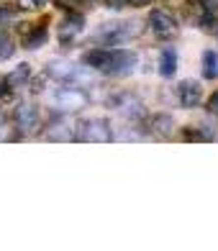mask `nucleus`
<instances>
[{
  "instance_id": "nucleus-1",
  "label": "nucleus",
  "mask_w": 218,
  "mask_h": 251,
  "mask_svg": "<svg viewBox=\"0 0 218 251\" xmlns=\"http://www.w3.org/2000/svg\"><path fill=\"white\" fill-rule=\"evenodd\" d=\"M82 64L108 77H129L139 67V54L126 49H90L82 56Z\"/></svg>"
},
{
  "instance_id": "nucleus-2",
  "label": "nucleus",
  "mask_w": 218,
  "mask_h": 251,
  "mask_svg": "<svg viewBox=\"0 0 218 251\" xmlns=\"http://www.w3.org/2000/svg\"><path fill=\"white\" fill-rule=\"evenodd\" d=\"M47 75L62 85H72V87H85L95 79V75H90L85 67H80L77 62H67V59H56L47 67Z\"/></svg>"
},
{
  "instance_id": "nucleus-3",
  "label": "nucleus",
  "mask_w": 218,
  "mask_h": 251,
  "mask_svg": "<svg viewBox=\"0 0 218 251\" xmlns=\"http://www.w3.org/2000/svg\"><path fill=\"white\" fill-rule=\"evenodd\" d=\"M139 28H141L139 21H113V24H103L98 28L95 41H100L103 47H113V44H121L126 39L136 36Z\"/></svg>"
},
{
  "instance_id": "nucleus-4",
  "label": "nucleus",
  "mask_w": 218,
  "mask_h": 251,
  "mask_svg": "<svg viewBox=\"0 0 218 251\" xmlns=\"http://www.w3.org/2000/svg\"><path fill=\"white\" fill-rule=\"evenodd\" d=\"M108 105L116 113H121V118H126V121H144V116H146L144 102L131 93H116L108 100Z\"/></svg>"
},
{
  "instance_id": "nucleus-5",
  "label": "nucleus",
  "mask_w": 218,
  "mask_h": 251,
  "mask_svg": "<svg viewBox=\"0 0 218 251\" xmlns=\"http://www.w3.org/2000/svg\"><path fill=\"white\" fill-rule=\"evenodd\" d=\"M87 102L82 87H64V90H56V93H52V105L59 108L62 113H75L80 110Z\"/></svg>"
},
{
  "instance_id": "nucleus-6",
  "label": "nucleus",
  "mask_w": 218,
  "mask_h": 251,
  "mask_svg": "<svg viewBox=\"0 0 218 251\" xmlns=\"http://www.w3.org/2000/svg\"><path fill=\"white\" fill-rule=\"evenodd\" d=\"M149 26H152L154 36H157V39H162V41L175 39V36H177V31H180L177 21L172 18L167 10H152V16H149Z\"/></svg>"
},
{
  "instance_id": "nucleus-7",
  "label": "nucleus",
  "mask_w": 218,
  "mask_h": 251,
  "mask_svg": "<svg viewBox=\"0 0 218 251\" xmlns=\"http://www.w3.org/2000/svg\"><path fill=\"white\" fill-rule=\"evenodd\" d=\"M77 139H82V141H110L113 139V131H110V126L108 121H85L82 126H80V131H77Z\"/></svg>"
},
{
  "instance_id": "nucleus-8",
  "label": "nucleus",
  "mask_w": 218,
  "mask_h": 251,
  "mask_svg": "<svg viewBox=\"0 0 218 251\" xmlns=\"http://www.w3.org/2000/svg\"><path fill=\"white\" fill-rule=\"evenodd\" d=\"M82 28H85V16L75 13V10H67V16L62 18V24H59V41L72 44L75 39H80Z\"/></svg>"
},
{
  "instance_id": "nucleus-9",
  "label": "nucleus",
  "mask_w": 218,
  "mask_h": 251,
  "mask_svg": "<svg viewBox=\"0 0 218 251\" xmlns=\"http://www.w3.org/2000/svg\"><path fill=\"white\" fill-rule=\"evenodd\" d=\"M177 100L182 108H195L203 100V85L198 79H182L177 85Z\"/></svg>"
},
{
  "instance_id": "nucleus-10",
  "label": "nucleus",
  "mask_w": 218,
  "mask_h": 251,
  "mask_svg": "<svg viewBox=\"0 0 218 251\" xmlns=\"http://www.w3.org/2000/svg\"><path fill=\"white\" fill-rule=\"evenodd\" d=\"M16 126L24 133H33L39 128V108L33 102H21L16 110Z\"/></svg>"
},
{
  "instance_id": "nucleus-11",
  "label": "nucleus",
  "mask_w": 218,
  "mask_h": 251,
  "mask_svg": "<svg viewBox=\"0 0 218 251\" xmlns=\"http://www.w3.org/2000/svg\"><path fill=\"white\" fill-rule=\"evenodd\" d=\"M149 131L157 133V136H169L175 131V121H172L169 113H154V116L149 118Z\"/></svg>"
},
{
  "instance_id": "nucleus-12",
  "label": "nucleus",
  "mask_w": 218,
  "mask_h": 251,
  "mask_svg": "<svg viewBox=\"0 0 218 251\" xmlns=\"http://www.w3.org/2000/svg\"><path fill=\"white\" fill-rule=\"evenodd\" d=\"M28 77H31V67L24 62V64H18L10 75H5V77H3V82H5V87L10 90V93H16V87L26 85V82H28Z\"/></svg>"
},
{
  "instance_id": "nucleus-13",
  "label": "nucleus",
  "mask_w": 218,
  "mask_h": 251,
  "mask_svg": "<svg viewBox=\"0 0 218 251\" xmlns=\"http://www.w3.org/2000/svg\"><path fill=\"white\" fill-rule=\"evenodd\" d=\"M177 72V51L175 49H162L159 54V75L164 79H172Z\"/></svg>"
},
{
  "instance_id": "nucleus-14",
  "label": "nucleus",
  "mask_w": 218,
  "mask_h": 251,
  "mask_svg": "<svg viewBox=\"0 0 218 251\" xmlns=\"http://www.w3.org/2000/svg\"><path fill=\"white\" fill-rule=\"evenodd\" d=\"M44 139H49V141H72V139H77L75 136V131L70 128L67 123H52L47 131H44Z\"/></svg>"
},
{
  "instance_id": "nucleus-15",
  "label": "nucleus",
  "mask_w": 218,
  "mask_h": 251,
  "mask_svg": "<svg viewBox=\"0 0 218 251\" xmlns=\"http://www.w3.org/2000/svg\"><path fill=\"white\" fill-rule=\"evenodd\" d=\"M200 67H203V77L205 79H216L218 77V51L216 49H205L203 59H200Z\"/></svg>"
},
{
  "instance_id": "nucleus-16",
  "label": "nucleus",
  "mask_w": 218,
  "mask_h": 251,
  "mask_svg": "<svg viewBox=\"0 0 218 251\" xmlns=\"http://www.w3.org/2000/svg\"><path fill=\"white\" fill-rule=\"evenodd\" d=\"M47 39H49V33H47V28H33V31H26L24 33V49H28V51H33V49H39V47H44L47 44Z\"/></svg>"
},
{
  "instance_id": "nucleus-17",
  "label": "nucleus",
  "mask_w": 218,
  "mask_h": 251,
  "mask_svg": "<svg viewBox=\"0 0 218 251\" xmlns=\"http://www.w3.org/2000/svg\"><path fill=\"white\" fill-rule=\"evenodd\" d=\"M13 51H16V41L10 39L8 31H0V62L10 59V56H13Z\"/></svg>"
},
{
  "instance_id": "nucleus-18",
  "label": "nucleus",
  "mask_w": 218,
  "mask_h": 251,
  "mask_svg": "<svg viewBox=\"0 0 218 251\" xmlns=\"http://www.w3.org/2000/svg\"><path fill=\"white\" fill-rule=\"evenodd\" d=\"M198 26H200L205 33H211V36H218V16H216V13H208V10H205L203 18L198 21Z\"/></svg>"
},
{
  "instance_id": "nucleus-19",
  "label": "nucleus",
  "mask_w": 218,
  "mask_h": 251,
  "mask_svg": "<svg viewBox=\"0 0 218 251\" xmlns=\"http://www.w3.org/2000/svg\"><path fill=\"white\" fill-rule=\"evenodd\" d=\"M182 136H185L188 141H213V133L208 131H200V128H182Z\"/></svg>"
},
{
  "instance_id": "nucleus-20",
  "label": "nucleus",
  "mask_w": 218,
  "mask_h": 251,
  "mask_svg": "<svg viewBox=\"0 0 218 251\" xmlns=\"http://www.w3.org/2000/svg\"><path fill=\"white\" fill-rule=\"evenodd\" d=\"M56 8H64V10H80L90 3H95V0H54Z\"/></svg>"
},
{
  "instance_id": "nucleus-21",
  "label": "nucleus",
  "mask_w": 218,
  "mask_h": 251,
  "mask_svg": "<svg viewBox=\"0 0 218 251\" xmlns=\"http://www.w3.org/2000/svg\"><path fill=\"white\" fill-rule=\"evenodd\" d=\"M44 5H47V0H18L21 10H41Z\"/></svg>"
},
{
  "instance_id": "nucleus-22",
  "label": "nucleus",
  "mask_w": 218,
  "mask_h": 251,
  "mask_svg": "<svg viewBox=\"0 0 218 251\" xmlns=\"http://www.w3.org/2000/svg\"><path fill=\"white\" fill-rule=\"evenodd\" d=\"M205 108H208L211 116H216V118H218V90L211 95V100H208V105H205Z\"/></svg>"
},
{
  "instance_id": "nucleus-23",
  "label": "nucleus",
  "mask_w": 218,
  "mask_h": 251,
  "mask_svg": "<svg viewBox=\"0 0 218 251\" xmlns=\"http://www.w3.org/2000/svg\"><path fill=\"white\" fill-rule=\"evenodd\" d=\"M200 8L208 10V13H216V10H218V0H200Z\"/></svg>"
},
{
  "instance_id": "nucleus-24",
  "label": "nucleus",
  "mask_w": 218,
  "mask_h": 251,
  "mask_svg": "<svg viewBox=\"0 0 218 251\" xmlns=\"http://www.w3.org/2000/svg\"><path fill=\"white\" fill-rule=\"evenodd\" d=\"M154 0H126V5H131V8H144V5H152Z\"/></svg>"
},
{
  "instance_id": "nucleus-25",
  "label": "nucleus",
  "mask_w": 218,
  "mask_h": 251,
  "mask_svg": "<svg viewBox=\"0 0 218 251\" xmlns=\"http://www.w3.org/2000/svg\"><path fill=\"white\" fill-rule=\"evenodd\" d=\"M106 5H108V8H113V10H118V8H123V5H126V0H106Z\"/></svg>"
},
{
  "instance_id": "nucleus-26",
  "label": "nucleus",
  "mask_w": 218,
  "mask_h": 251,
  "mask_svg": "<svg viewBox=\"0 0 218 251\" xmlns=\"http://www.w3.org/2000/svg\"><path fill=\"white\" fill-rule=\"evenodd\" d=\"M5 121V116H3V110H0V123H3Z\"/></svg>"
}]
</instances>
